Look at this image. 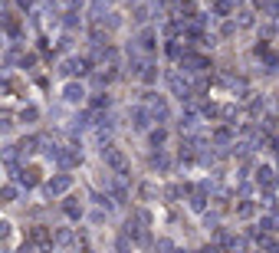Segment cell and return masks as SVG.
Returning <instances> with one entry per match:
<instances>
[{
  "instance_id": "cell-1",
  "label": "cell",
  "mask_w": 279,
  "mask_h": 253,
  "mask_svg": "<svg viewBox=\"0 0 279 253\" xmlns=\"http://www.w3.org/2000/svg\"><path fill=\"white\" fill-rule=\"evenodd\" d=\"M66 187H69V175H59V177H53V181L46 184V194H63Z\"/></svg>"
},
{
  "instance_id": "cell-2",
  "label": "cell",
  "mask_w": 279,
  "mask_h": 253,
  "mask_svg": "<svg viewBox=\"0 0 279 253\" xmlns=\"http://www.w3.org/2000/svg\"><path fill=\"white\" fill-rule=\"evenodd\" d=\"M63 96H66V102H79L82 96H86V89H82V86H76V82H69V86L63 89Z\"/></svg>"
},
{
  "instance_id": "cell-3",
  "label": "cell",
  "mask_w": 279,
  "mask_h": 253,
  "mask_svg": "<svg viewBox=\"0 0 279 253\" xmlns=\"http://www.w3.org/2000/svg\"><path fill=\"white\" fill-rule=\"evenodd\" d=\"M105 158H108V165L112 168H125V158H122V152H115V148H108Z\"/></svg>"
},
{
  "instance_id": "cell-4",
  "label": "cell",
  "mask_w": 279,
  "mask_h": 253,
  "mask_svg": "<svg viewBox=\"0 0 279 253\" xmlns=\"http://www.w3.org/2000/svg\"><path fill=\"white\" fill-rule=\"evenodd\" d=\"M56 243H73V233H69V230H59V233H56Z\"/></svg>"
},
{
  "instance_id": "cell-5",
  "label": "cell",
  "mask_w": 279,
  "mask_h": 253,
  "mask_svg": "<svg viewBox=\"0 0 279 253\" xmlns=\"http://www.w3.org/2000/svg\"><path fill=\"white\" fill-rule=\"evenodd\" d=\"M7 233H10V224H7V220H0V237H7Z\"/></svg>"
},
{
  "instance_id": "cell-6",
  "label": "cell",
  "mask_w": 279,
  "mask_h": 253,
  "mask_svg": "<svg viewBox=\"0 0 279 253\" xmlns=\"http://www.w3.org/2000/svg\"><path fill=\"white\" fill-rule=\"evenodd\" d=\"M17 3H20V7H23V10H26V7H30V3H33V0H17Z\"/></svg>"
}]
</instances>
